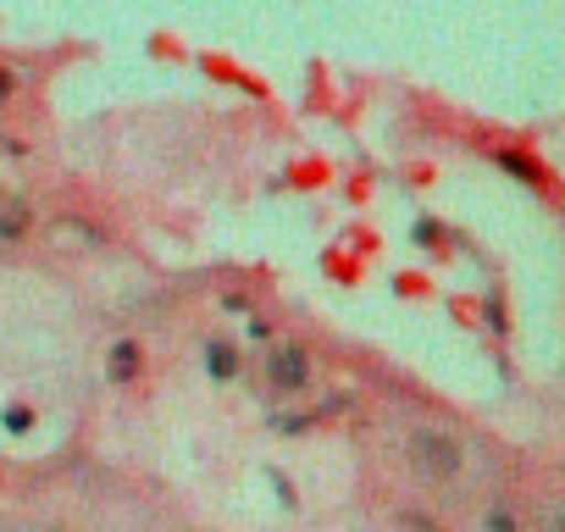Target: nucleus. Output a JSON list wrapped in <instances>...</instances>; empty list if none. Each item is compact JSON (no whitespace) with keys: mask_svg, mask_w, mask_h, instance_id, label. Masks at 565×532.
I'll return each instance as SVG.
<instances>
[{"mask_svg":"<svg viewBox=\"0 0 565 532\" xmlns=\"http://www.w3.org/2000/svg\"><path fill=\"white\" fill-rule=\"evenodd\" d=\"M0 95H7V73H0Z\"/></svg>","mask_w":565,"mask_h":532,"instance_id":"obj_5","label":"nucleus"},{"mask_svg":"<svg viewBox=\"0 0 565 532\" xmlns=\"http://www.w3.org/2000/svg\"><path fill=\"white\" fill-rule=\"evenodd\" d=\"M134 366H139V350L134 344H117L111 350V377H134Z\"/></svg>","mask_w":565,"mask_h":532,"instance_id":"obj_3","label":"nucleus"},{"mask_svg":"<svg viewBox=\"0 0 565 532\" xmlns=\"http://www.w3.org/2000/svg\"><path fill=\"white\" fill-rule=\"evenodd\" d=\"M266 372H271V383H277V389H300L311 366H306V355H300V350L282 344V350H271V355H266Z\"/></svg>","mask_w":565,"mask_h":532,"instance_id":"obj_2","label":"nucleus"},{"mask_svg":"<svg viewBox=\"0 0 565 532\" xmlns=\"http://www.w3.org/2000/svg\"><path fill=\"white\" fill-rule=\"evenodd\" d=\"M205 366H211L216 377H227V372H233V350H227V344H211V355H205Z\"/></svg>","mask_w":565,"mask_h":532,"instance_id":"obj_4","label":"nucleus"},{"mask_svg":"<svg viewBox=\"0 0 565 532\" xmlns=\"http://www.w3.org/2000/svg\"><path fill=\"white\" fill-rule=\"evenodd\" d=\"M411 460H416L422 477L449 482V477L460 471V444H455L449 433H416V438H411Z\"/></svg>","mask_w":565,"mask_h":532,"instance_id":"obj_1","label":"nucleus"}]
</instances>
